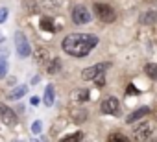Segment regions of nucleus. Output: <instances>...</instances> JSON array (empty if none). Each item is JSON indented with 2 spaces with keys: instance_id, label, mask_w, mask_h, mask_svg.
<instances>
[{
  "instance_id": "obj_24",
  "label": "nucleus",
  "mask_w": 157,
  "mask_h": 142,
  "mask_svg": "<svg viewBox=\"0 0 157 142\" xmlns=\"http://www.w3.org/2000/svg\"><path fill=\"white\" fill-rule=\"evenodd\" d=\"M6 19H8V8H0V24L6 22Z\"/></svg>"
},
{
  "instance_id": "obj_3",
  "label": "nucleus",
  "mask_w": 157,
  "mask_h": 142,
  "mask_svg": "<svg viewBox=\"0 0 157 142\" xmlns=\"http://www.w3.org/2000/svg\"><path fill=\"white\" fill-rule=\"evenodd\" d=\"M94 9H96V15H98V19H100L102 22H105V24L115 22L117 13H115V9H113L111 6H107V4H96Z\"/></svg>"
},
{
  "instance_id": "obj_23",
  "label": "nucleus",
  "mask_w": 157,
  "mask_h": 142,
  "mask_svg": "<svg viewBox=\"0 0 157 142\" xmlns=\"http://www.w3.org/2000/svg\"><path fill=\"white\" fill-rule=\"evenodd\" d=\"M41 129H43V124H41L39 120H35V122L32 124V131H33V133H41Z\"/></svg>"
},
{
  "instance_id": "obj_8",
  "label": "nucleus",
  "mask_w": 157,
  "mask_h": 142,
  "mask_svg": "<svg viewBox=\"0 0 157 142\" xmlns=\"http://www.w3.org/2000/svg\"><path fill=\"white\" fill-rule=\"evenodd\" d=\"M133 136L137 138V140H140V142H144V140H148L150 136H151V127H150V124H139L137 127H135V131H133Z\"/></svg>"
},
{
  "instance_id": "obj_15",
  "label": "nucleus",
  "mask_w": 157,
  "mask_h": 142,
  "mask_svg": "<svg viewBox=\"0 0 157 142\" xmlns=\"http://www.w3.org/2000/svg\"><path fill=\"white\" fill-rule=\"evenodd\" d=\"M83 138V133H80V131H76V133H70V135H67V136H63L59 142H80Z\"/></svg>"
},
{
  "instance_id": "obj_19",
  "label": "nucleus",
  "mask_w": 157,
  "mask_h": 142,
  "mask_svg": "<svg viewBox=\"0 0 157 142\" xmlns=\"http://www.w3.org/2000/svg\"><path fill=\"white\" fill-rule=\"evenodd\" d=\"M41 8L46 9V11H54V9H57V2H56V0H43Z\"/></svg>"
},
{
  "instance_id": "obj_14",
  "label": "nucleus",
  "mask_w": 157,
  "mask_h": 142,
  "mask_svg": "<svg viewBox=\"0 0 157 142\" xmlns=\"http://www.w3.org/2000/svg\"><path fill=\"white\" fill-rule=\"evenodd\" d=\"M52 22H54V21H52L50 17H43L39 26H41V30H43V32H54L56 28H54V24H52Z\"/></svg>"
},
{
  "instance_id": "obj_12",
  "label": "nucleus",
  "mask_w": 157,
  "mask_h": 142,
  "mask_svg": "<svg viewBox=\"0 0 157 142\" xmlns=\"http://www.w3.org/2000/svg\"><path fill=\"white\" fill-rule=\"evenodd\" d=\"M72 98L76 102H89V91L87 89H78L72 92Z\"/></svg>"
},
{
  "instance_id": "obj_22",
  "label": "nucleus",
  "mask_w": 157,
  "mask_h": 142,
  "mask_svg": "<svg viewBox=\"0 0 157 142\" xmlns=\"http://www.w3.org/2000/svg\"><path fill=\"white\" fill-rule=\"evenodd\" d=\"M8 72V61L6 59H0V78H4Z\"/></svg>"
},
{
  "instance_id": "obj_10",
  "label": "nucleus",
  "mask_w": 157,
  "mask_h": 142,
  "mask_svg": "<svg viewBox=\"0 0 157 142\" xmlns=\"http://www.w3.org/2000/svg\"><path fill=\"white\" fill-rule=\"evenodd\" d=\"M150 113V107H140V109H137L135 113H131L128 118H126V122L128 124H133V122H137V120H140L142 116H146Z\"/></svg>"
},
{
  "instance_id": "obj_2",
  "label": "nucleus",
  "mask_w": 157,
  "mask_h": 142,
  "mask_svg": "<svg viewBox=\"0 0 157 142\" xmlns=\"http://www.w3.org/2000/svg\"><path fill=\"white\" fill-rule=\"evenodd\" d=\"M109 66H111L109 63H98V65H93V66L85 68L83 72H82V78H83V80L93 81V80H96L98 76H104V72H105Z\"/></svg>"
},
{
  "instance_id": "obj_20",
  "label": "nucleus",
  "mask_w": 157,
  "mask_h": 142,
  "mask_svg": "<svg viewBox=\"0 0 157 142\" xmlns=\"http://www.w3.org/2000/svg\"><path fill=\"white\" fill-rule=\"evenodd\" d=\"M35 59H37L39 63L46 61V59H48V50H46V48H39V50L35 52Z\"/></svg>"
},
{
  "instance_id": "obj_1",
  "label": "nucleus",
  "mask_w": 157,
  "mask_h": 142,
  "mask_svg": "<svg viewBox=\"0 0 157 142\" xmlns=\"http://www.w3.org/2000/svg\"><path fill=\"white\" fill-rule=\"evenodd\" d=\"M98 44V37L93 33H70L63 39V52L74 57H85Z\"/></svg>"
},
{
  "instance_id": "obj_16",
  "label": "nucleus",
  "mask_w": 157,
  "mask_h": 142,
  "mask_svg": "<svg viewBox=\"0 0 157 142\" xmlns=\"http://www.w3.org/2000/svg\"><path fill=\"white\" fill-rule=\"evenodd\" d=\"M24 94H26V87H24V85H21V87H17L15 91H11V94H10L8 98H10V100H21Z\"/></svg>"
},
{
  "instance_id": "obj_6",
  "label": "nucleus",
  "mask_w": 157,
  "mask_h": 142,
  "mask_svg": "<svg viewBox=\"0 0 157 142\" xmlns=\"http://www.w3.org/2000/svg\"><path fill=\"white\" fill-rule=\"evenodd\" d=\"M0 120H2L6 125H10V127L17 125V114H15V111L10 109L6 103H0Z\"/></svg>"
},
{
  "instance_id": "obj_4",
  "label": "nucleus",
  "mask_w": 157,
  "mask_h": 142,
  "mask_svg": "<svg viewBox=\"0 0 157 142\" xmlns=\"http://www.w3.org/2000/svg\"><path fill=\"white\" fill-rule=\"evenodd\" d=\"M72 21H74V24H89V22H91V13H89V9H87L85 6H82V4L74 6V8H72Z\"/></svg>"
},
{
  "instance_id": "obj_11",
  "label": "nucleus",
  "mask_w": 157,
  "mask_h": 142,
  "mask_svg": "<svg viewBox=\"0 0 157 142\" xmlns=\"http://www.w3.org/2000/svg\"><path fill=\"white\" fill-rule=\"evenodd\" d=\"M54 85H48L46 89H44V96H43V102H44V105L46 107H50V105H54Z\"/></svg>"
},
{
  "instance_id": "obj_9",
  "label": "nucleus",
  "mask_w": 157,
  "mask_h": 142,
  "mask_svg": "<svg viewBox=\"0 0 157 142\" xmlns=\"http://www.w3.org/2000/svg\"><path fill=\"white\" fill-rule=\"evenodd\" d=\"M139 22L144 24V26L155 24V22H157V9H148V11H144V13L139 17Z\"/></svg>"
},
{
  "instance_id": "obj_26",
  "label": "nucleus",
  "mask_w": 157,
  "mask_h": 142,
  "mask_svg": "<svg viewBox=\"0 0 157 142\" xmlns=\"http://www.w3.org/2000/svg\"><path fill=\"white\" fill-rule=\"evenodd\" d=\"M94 81H96V85H98V87H102V85H105V78H104V76H98V78L94 80Z\"/></svg>"
},
{
  "instance_id": "obj_5",
  "label": "nucleus",
  "mask_w": 157,
  "mask_h": 142,
  "mask_svg": "<svg viewBox=\"0 0 157 142\" xmlns=\"http://www.w3.org/2000/svg\"><path fill=\"white\" fill-rule=\"evenodd\" d=\"M15 48H17V52H19L21 57H28L32 54L30 43H28V39H26V35L22 32H17L15 33Z\"/></svg>"
},
{
  "instance_id": "obj_13",
  "label": "nucleus",
  "mask_w": 157,
  "mask_h": 142,
  "mask_svg": "<svg viewBox=\"0 0 157 142\" xmlns=\"http://www.w3.org/2000/svg\"><path fill=\"white\" fill-rule=\"evenodd\" d=\"M46 70H48L50 74H57L59 70H61V61H59L57 57H54V59L48 63V68H46Z\"/></svg>"
},
{
  "instance_id": "obj_7",
  "label": "nucleus",
  "mask_w": 157,
  "mask_h": 142,
  "mask_svg": "<svg viewBox=\"0 0 157 142\" xmlns=\"http://www.w3.org/2000/svg\"><path fill=\"white\" fill-rule=\"evenodd\" d=\"M100 109H102L104 114H118V113H120V103H118L117 98L111 96V98H105V100L102 102Z\"/></svg>"
},
{
  "instance_id": "obj_21",
  "label": "nucleus",
  "mask_w": 157,
  "mask_h": 142,
  "mask_svg": "<svg viewBox=\"0 0 157 142\" xmlns=\"http://www.w3.org/2000/svg\"><path fill=\"white\" fill-rule=\"evenodd\" d=\"M72 118H74L76 122H83V120L87 118V111H85V109H78V113H72Z\"/></svg>"
},
{
  "instance_id": "obj_17",
  "label": "nucleus",
  "mask_w": 157,
  "mask_h": 142,
  "mask_svg": "<svg viewBox=\"0 0 157 142\" xmlns=\"http://www.w3.org/2000/svg\"><path fill=\"white\" fill-rule=\"evenodd\" d=\"M107 142H129V138L122 133H111L107 136Z\"/></svg>"
},
{
  "instance_id": "obj_18",
  "label": "nucleus",
  "mask_w": 157,
  "mask_h": 142,
  "mask_svg": "<svg viewBox=\"0 0 157 142\" xmlns=\"http://www.w3.org/2000/svg\"><path fill=\"white\" fill-rule=\"evenodd\" d=\"M144 70H146V74H148L151 80L157 81V65H155V63H148V65L144 66Z\"/></svg>"
},
{
  "instance_id": "obj_25",
  "label": "nucleus",
  "mask_w": 157,
  "mask_h": 142,
  "mask_svg": "<svg viewBox=\"0 0 157 142\" xmlns=\"http://www.w3.org/2000/svg\"><path fill=\"white\" fill-rule=\"evenodd\" d=\"M126 92H128V94H139V89L133 87V85H129V87L126 89Z\"/></svg>"
}]
</instances>
